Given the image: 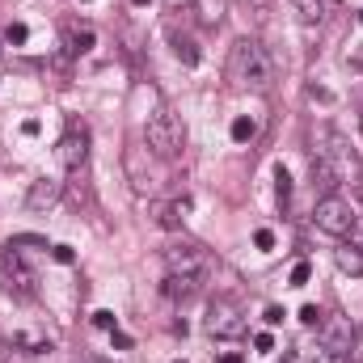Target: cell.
<instances>
[{
  "label": "cell",
  "mask_w": 363,
  "mask_h": 363,
  "mask_svg": "<svg viewBox=\"0 0 363 363\" xmlns=\"http://www.w3.org/2000/svg\"><path fill=\"white\" fill-rule=\"evenodd\" d=\"M274 194H279V203H287V199H291V178H287V169H283V165L274 169Z\"/></svg>",
  "instance_id": "d6986e66"
},
{
  "label": "cell",
  "mask_w": 363,
  "mask_h": 363,
  "mask_svg": "<svg viewBox=\"0 0 363 363\" xmlns=\"http://www.w3.org/2000/svg\"><path fill=\"white\" fill-rule=\"evenodd\" d=\"M291 9H296L300 21H308V26H317V21L325 17V4H321V0H291Z\"/></svg>",
  "instance_id": "9a60e30c"
},
{
  "label": "cell",
  "mask_w": 363,
  "mask_h": 363,
  "mask_svg": "<svg viewBox=\"0 0 363 363\" xmlns=\"http://www.w3.org/2000/svg\"><path fill=\"white\" fill-rule=\"evenodd\" d=\"M131 4H135V9H144V4H152V0H131Z\"/></svg>",
  "instance_id": "f1b7e54d"
},
{
  "label": "cell",
  "mask_w": 363,
  "mask_h": 363,
  "mask_svg": "<svg viewBox=\"0 0 363 363\" xmlns=\"http://www.w3.org/2000/svg\"><path fill=\"white\" fill-rule=\"evenodd\" d=\"M321 317H325V313H321L317 304H304V308H300V321H304V325H321Z\"/></svg>",
  "instance_id": "cb8c5ba5"
},
{
  "label": "cell",
  "mask_w": 363,
  "mask_h": 363,
  "mask_svg": "<svg viewBox=\"0 0 363 363\" xmlns=\"http://www.w3.org/2000/svg\"><path fill=\"white\" fill-rule=\"evenodd\" d=\"M313 220H317V228L330 233V237H351V233H355V207H351L347 199H338V194L317 199Z\"/></svg>",
  "instance_id": "5b68a950"
},
{
  "label": "cell",
  "mask_w": 363,
  "mask_h": 363,
  "mask_svg": "<svg viewBox=\"0 0 363 363\" xmlns=\"http://www.w3.org/2000/svg\"><path fill=\"white\" fill-rule=\"evenodd\" d=\"M161 291H165L169 300H190V296L199 291V279H194V274H169Z\"/></svg>",
  "instance_id": "7c38bea8"
},
{
  "label": "cell",
  "mask_w": 363,
  "mask_h": 363,
  "mask_svg": "<svg viewBox=\"0 0 363 363\" xmlns=\"http://www.w3.org/2000/svg\"><path fill=\"white\" fill-rule=\"evenodd\" d=\"M207 250L199 245V241H169L165 245V267H169V274H199L207 271Z\"/></svg>",
  "instance_id": "ba28073f"
},
{
  "label": "cell",
  "mask_w": 363,
  "mask_h": 363,
  "mask_svg": "<svg viewBox=\"0 0 363 363\" xmlns=\"http://www.w3.org/2000/svg\"><path fill=\"white\" fill-rule=\"evenodd\" d=\"M182 144H186V127L178 123V114L174 110H157L148 118V148L157 157H178Z\"/></svg>",
  "instance_id": "3957f363"
},
{
  "label": "cell",
  "mask_w": 363,
  "mask_h": 363,
  "mask_svg": "<svg viewBox=\"0 0 363 363\" xmlns=\"http://www.w3.org/2000/svg\"><path fill=\"white\" fill-rule=\"evenodd\" d=\"M174 51H178V60L186 64V68L199 64V47H194V38H174Z\"/></svg>",
  "instance_id": "e0dca14e"
},
{
  "label": "cell",
  "mask_w": 363,
  "mask_h": 363,
  "mask_svg": "<svg viewBox=\"0 0 363 363\" xmlns=\"http://www.w3.org/2000/svg\"><path fill=\"white\" fill-rule=\"evenodd\" d=\"M262 317H267V325H283V317H287V313H283L279 304H267V313H262Z\"/></svg>",
  "instance_id": "484cf974"
},
{
  "label": "cell",
  "mask_w": 363,
  "mask_h": 363,
  "mask_svg": "<svg viewBox=\"0 0 363 363\" xmlns=\"http://www.w3.org/2000/svg\"><path fill=\"white\" fill-rule=\"evenodd\" d=\"M334 262H338V271L351 274V279H363V250L355 241H342L338 250H334Z\"/></svg>",
  "instance_id": "8fae6325"
},
{
  "label": "cell",
  "mask_w": 363,
  "mask_h": 363,
  "mask_svg": "<svg viewBox=\"0 0 363 363\" xmlns=\"http://www.w3.org/2000/svg\"><path fill=\"white\" fill-rule=\"evenodd\" d=\"M89 363H101V359H89Z\"/></svg>",
  "instance_id": "4dcf8cb0"
},
{
  "label": "cell",
  "mask_w": 363,
  "mask_h": 363,
  "mask_svg": "<svg viewBox=\"0 0 363 363\" xmlns=\"http://www.w3.org/2000/svg\"><path fill=\"white\" fill-rule=\"evenodd\" d=\"M60 194H64V182L60 178H38V182H30L26 207H30V211H51V207L60 203Z\"/></svg>",
  "instance_id": "30bf717a"
},
{
  "label": "cell",
  "mask_w": 363,
  "mask_h": 363,
  "mask_svg": "<svg viewBox=\"0 0 363 363\" xmlns=\"http://www.w3.org/2000/svg\"><path fill=\"white\" fill-rule=\"evenodd\" d=\"M220 363H245L241 355H220Z\"/></svg>",
  "instance_id": "83f0119b"
},
{
  "label": "cell",
  "mask_w": 363,
  "mask_h": 363,
  "mask_svg": "<svg viewBox=\"0 0 363 363\" xmlns=\"http://www.w3.org/2000/svg\"><path fill=\"white\" fill-rule=\"evenodd\" d=\"M254 245H258V250H274V233L271 228H258V233H254Z\"/></svg>",
  "instance_id": "d4e9b609"
},
{
  "label": "cell",
  "mask_w": 363,
  "mask_h": 363,
  "mask_svg": "<svg viewBox=\"0 0 363 363\" xmlns=\"http://www.w3.org/2000/svg\"><path fill=\"white\" fill-rule=\"evenodd\" d=\"M51 258H55L60 267H72V262H77V254H72V245H51Z\"/></svg>",
  "instance_id": "7402d4cb"
},
{
  "label": "cell",
  "mask_w": 363,
  "mask_h": 363,
  "mask_svg": "<svg viewBox=\"0 0 363 363\" xmlns=\"http://www.w3.org/2000/svg\"><path fill=\"white\" fill-rule=\"evenodd\" d=\"M308 274H313L308 262H296V267H291V287H304V283H308Z\"/></svg>",
  "instance_id": "603a6c76"
},
{
  "label": "cell",
  "mask_w": 363,
  "mask_h": 363,
  "mask_svg": "<svg viewBox=\"0 0 363 363\" xmlns=\"http://www.w3.org/2000/svg\"><path fill=\"white\" fill-rule=\"evenodd\" d=\"M321 144H325V148H317L313 161H321V165L338 178V186L359 178V165H355V157H351V148H347V140H342L338 131H321Z\"/></svg>",
  "instance_id": "277c9868"
},
{
  "label": "cell",
  "mask_w": 363,
  "mask_h": 363,
  "mask_svg": "<svg viewBox=\"0 0 363 363\" xmlns=\"http://www.w3.org/2000/svg\"><path fill=\"white\" fill-rule=\"evenodd\" d=\"M254 135H258V123H254L250 114H237V118H233V144H250Z\"/></svg>",
  "instance_id": "5bb4252c"
},
{
  "label": "cell",
  "mask_w": 363,
  "mask_h": 363,
  "mask_svg": "<svg viewBox=\"0 0 363 363\" xmlns=\"http://www.w3.org/2000/svg\"><path fill=\"white\" fill-rule=\"evenodd\" d=\"M26 38H30V30H26L21 21H9V30H4V43H9V47H21Z\"/></svg>",
  "instance_id": "ffe728a7"
},
{
  "label": "cell",
  "mask_w": 363,
  "mask_h": 363,
  "mask_svg": "<svg viewBox=\"0 0 363 363\" xmlns=\"http://www.w3.org/2000/svg\"><path fill=\"white\" fill-rule=\"evenodd\" d=\"M283 363H300V359H296V355H287V359H283Z\"/></svg>",
  "instance_id": "f546056e"
},
{
  "label": "cell",
  "mask_w": 363,
  "mask_h": 363,
  "mask_svg": "<svg viewBox=\"0 0 363 363\" xmlns=\"http://www.w3.org/2000/svg\"><path fill=\"white\" fill-rule=\"evenodd\" d=\"M254 347H258V351H274V338H271V334H258V338H254Z\"/></svg>",
  "instance_id": "4316f807"
},
{
  "label": "cell",
  "mask_w": 363,
  "mask_h": 363,
  "mask_svg": "<svg viewBox=\"0 0 363 363\" xmlns=\"http://www.w3.org/2000/svg\"><path fill=\"white\" fill-rule=\"evenodd\" d=\"M60 165L72 169V174H81V169L89 165V131H85L81 123H72V127L64 131V140H60Z\"/></svg>",
  "instance_id": "9c48e42d"
},
{
  "label": "cell",
  "mask_w": 363,
  "mask_h": 363,
  "mask_svg": "<svg viewBox=\"0 0 363 363\" xmlns=\"http://www.w3.org/2000/svg\"><path fill=\"white\" fill-rule=\"evenodd\" d=\"M228 77L254 93H267L274 85V60L258 38H237L228 55Z\"/></svg>",
  "instance_id": "6da1fadb"
},
{
  "label": "cell",
  "mask_w": 363,
  "mask_h": 363,
  "mask_svg": "<svg viewBox=\"0 0 363 363\" xmlns=\"http://www.w3.org/2000/svg\"><path fill=\"white\" fill-rule=\"evenodd\" d=\"M93 325H97V330H110V334H114V330H118V317H114L110 308H97V313H93Z\"/></svg>",
  "instance_id": "44dd1931"
},
{
  "label": "cell",
  "mask_w": 363,
  "mask_h": 363,
  "mask_svg": "<svg viewBox=\"0 0 363 363\" xmlns=\"http://www.w3.org/2000/svg\"><path fill=\"white\" fill-rule=\"evenodd\" d=\"M359 21H363V13H359Z\"/></svg>",
  "instance_id": "1f68e13d"
},
{
  "label": "cell",
  "mask_w": 363,
  "mask_h": 363,
  "mask_svg": "<svg viewBox=\"0 0 363 363\" xmlns=\"http://www.w3.org/2000/svg\"><path fill=\"white\" fill-rule=\"evenodd\" d=\"M0 287L9 291V296H17V300H30L38 287H34V271L26 267V258H21V245H4L0 250Z\"/></svg>",
  "instance_id": "7a4b0ae2"
},
{
  "label": "cell",
  "mask_w": 363,
  "mask_h": 363,
  "mask_svg": "<svg viewBox=\"0 0 363 363\" xmlns=\"http://www.w3.org/2000/svg\"><path fill=\"white\" fill-rule=\"evenodd\" d=\"M186 216H190V199H174V203L165 207V216H161V224H165V228H178L182 220H186Z\"/></svg>",
  "instance_id": "2e32d148"
},
{
  "label": "cell",
  "mask_w": 363,
  "mask_h": 363,
  "mask_svg": "<svg viewBox=\"0 0 363 363\" xmlns=\"http://www.w3.org/2000/svg\"><path fill=\"white\" fill-rule=\"evenodd\" d=\"M64 47H68L72 55H85L93 47V30L89 26H68V30H64Z\"/></svg>",
  "instance_id": "4fadbf2b"
},
{
  "label": "cell",
  "mask_w": 363,
  "mask_h": 363,
  "mask_svg": "<svg viewBox=\"0 0 363 363\" xmlns=\"http://www.w3.org/2000/svg\"><path fill=\"white\" fill-rule=\"evenodd\" d=\"M203 330L211 338L233 342V338H245V317H241V308L233 300H211L207 304V317H203Z\"/></svg>",
  "instance_id": "8992f818"
},
{
  "label": "cell",
  "mask_w": 363,
  "mask_h": 363,
  "mask_svg": "<svg viewBox=\"0 0 363 363\" xmlns=\"http://www.w3.org/2000/svg\"><path fill=\"white\" fill-rule=\"evenodd\" d=\"M317 330H321V351L330 359H347L355 351V325H351V317H321Z\"/></svg>",
  "instance_id": "52a82bcc"
},
{
  "label": "cell",
  "mask_w": 363,
  "mask_h": 363,
  "mask_svg": "<svg viewBox=\"0 0 363 363\" xmlns=\"http://www.w3.org/2000/svg\"><path fill=\"white\" fill-rule=\"evenodd\" d=\"M17 347H26L30 355H47V351H51V342L38 338V334H17Z\"/></svg>",
  "instance_id": "ac0fdd59"
}]
</instances>
